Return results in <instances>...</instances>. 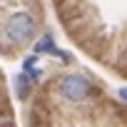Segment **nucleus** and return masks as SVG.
<instances>
[{
  "label": "nucleus",
  "instance_id": "obj_2",
  "mask_svg": "<svg viewBox=\"0 0 127 127\" xmlns=\"http://www.w3.org/2000/svg\"><path fill=\"white\" fill-rule=\"evenodd\" d=\"M35 30H37V23H35V18L30 13H15L5 23V37L10 42H15V45L28 42L35 35Z\"/></svg>",
  "mask_w": 127,
  "mask_h": 127
},
{
  "label": "nucleus",
  "instance_id": "obj_4",
  "mask_svg": "<svg viewBox=\"0 0 127 127\" xmlns=\"http://www.w3.org/2000/svg\"><path fill=\"white\" fill-rule=\"evenodd\" d=\"M120 97H122V100H127V87H122V90H120Z\"/></svg>",
  "mask_w": 127,
  "mask_h": 127
},
{
  "label": "nucleus",
  "instance_id": "obj_3",
  "mask_svg": "<svg viewBox=\"0 0 127 127\" xmlns=\"http://www.w3.org/2000/svg\"><path fill=\"white\" fill-rule=\"evenodd\" d=\"M15 87H18V97H25V95H28V90H30L28 77H25V75H18V77H15Z\"/></svg>",
  "mask_w": 127,
  "mask_h": 127
},
{
  "label": "nucleus",
  "instance_id": "obj_1",
  "mask_svg": "<svg viewBox=\"0 0 127 127\" xmlns=\"http://www.w3.org/2000/svg\"><path fill=\"white\" fill-rule=\"evenodd\" d=\"M57 92L65 97V100H70V102H82V100H87V97L95 92V87H92V82H90L87 77H82L80 72H67V75L60 77Z\"/></svg>",
  "mask_w": 127,
  "mask_h": 127
}]
</instances>
